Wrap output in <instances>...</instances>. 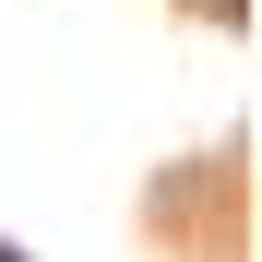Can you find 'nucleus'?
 Segmentation results:
<instances>
[{
    "instance_id": "1",
    "label": "nucleus",
    "mask_w": 262,
    "mask_h": 262,
    "mask_svg": "<svg viewBox=\"0 0 262 262\" xmlns=\"http://www.w3.org/2000/svg\"><path fill=\"white\" fill-rule=\"evenodd\" d=\"M203 12H238V0H203Z\"/></svg>"
},
{
    "instance_id": "2",
    "label": "nucleus",
    "mask_w": 262,
    "mask_h": 262,
    "mask_svg": "<svg viewBox=\"0 0 262 262\" xmlns=\"http://www.w3.org/2000/svg\"><path fill=\"white\" fill-rule=\"evenodd\" d=\"M0 262H12V250H0Z\"/></svg>"
}]
</instances>
